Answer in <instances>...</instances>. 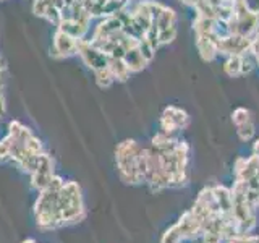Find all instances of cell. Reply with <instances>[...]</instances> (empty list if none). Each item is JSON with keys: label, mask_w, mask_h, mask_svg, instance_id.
Masks as SVG:
<instances>
[{"label": "cell", "mask_w": 259, "mask_h": 243, "mask_svg": "<svg viewBox=\"0 0 259 243\" xmlns=\"http://www.w3.org/2000/svg\"><path fill=\"white\" fill-rule=\"evenodd\" d=\"M202 232H204V225L199 221V217L190 209L178 219L177 224L165 230V233L160 238V243H182L185 240H193L199 237Z\"/></svg>", "instance_id": "cell-4"}, {"label": "cell", "mask_w": 259, "mask_h": 243, "mask_svg": "<svg viewBox=\"0 0 259 243\" xmlns=\"http://www.w3.org/2000/svg\"><path fill=\"white\" fill-rule=\"evenodd\" d=\"M76 43H78L76 37H73L71 34L62 29H57L54 36V55L62 59V57L76 54Z\"/></svg>", "instance_id": "cell-9"}, {"label": "cell", "mask_w": 259, "mask_h": 243, "mask_svg": "<svg viewBox=\"0 0 259 243\" xmlns=\"http://www.w3.org/2000/svg\"><path fill=\"white\" fill-rule=\"evenodd\" d=\"M229 243H259V235H240L229 240Z\"/></svg>", "instance_id": "cell-23"}, {"label": "cell", "mask_w": 259, "mask_h": 243, "mask_svg": "<svg viewBox=\"0 0 259 243\" xmlns=\"http://www.w3.org/2000/svg\"><path fill=\"white\" fill-rule=\"evenodd\" d=\"M259 177V157L249 156V157H240L235 164V180L249 183L251 180Z\"/></svg>", "instance_id": "cell-8"}, {"label": "cell", "mask_w": 259, "mask_h": 243, "mask_svg": "<svg viewBox=\"0 0 259 243\" xmlns=\"http://www.w3.org/2000/svg\"><path fill=\"white\" fill-rule=\"evenodd\" d=\"M248 120H253V115H251V112L245 107H238V109H235L232 112V122H233V125L235 127H238V125H243V124H246Z\"/></svg>", "instance_id": "cell-20"}, {"label": "cell", "mask_w": 259, "mask_h": 243, "mask_svg": "<svg viewBox=\"0 0 259 243\" xmlns=\"http://www.w3.org/2000/svg\"><path fill=\"white\" fill-rule=\"evenodd\" d=\"M253 154L254 156H259V140H256L253 144Z\"/></svg>", "instance_id": "cell-26"}, {"label": "cell", "mask_w": 259, "mask_h": 243, "mask_svg": "<svg viewBox=\"0 0 259 243\" xmlns=\"http://www.w3.org/2000/svg\"><path fill=\"white\" fill-rule=\"evenodd\" d=\"M180 2H183L185 5H190V7H194V5H196V2H198V0H180Z\"/></svg>", "instance_id": "cell-27"}, {"label": "cell", "mask_w": 259, "mask_h": 243, "mask_svg": "<svg viewBox=\"0 0 259 243\" xmlns=\"http://www.w3.org/2000/svg\"><path fill=\"white\" fill-rule=\"evenodd\" d=\"M10 159V156H8V148H7V144L4 143V140H0V164L5 160Z\"/></svg>", "instance_id": "cell-24"}, {"label": "cell", "mask_w": 259, "mask_h": 243, "mask_svg": "<svg viewBox=\"0 0 259 243\" xmlns=\"http://www.w3.org/2000/svg\"><path fill=\"white\" fill-rule=\"evenodd\" d=\"M154 23L157 24V29H164V28L172 26V24H177V13H175V10H172V8H168V7H164V10L160 12L159 18Z\"/></svg>", "instance_id": "cell-15"}, {"label": "cell", "mask_w": 259, "mask_h": 243, "mask_svg": "<svg viewBox=\"0 0 259 243\" xmlns=\"http://www.w3.org/2000/svg\"><path fill=\"white\" fill-rule=\"evenodd\" d=\"M128 0H105L104 2V16H113L118 12L125 10Z\"/></svg>", "instance_id": "cell-18"}, {"label": "cell", "mask_w": 259, "mask_h": 243, "mask_svg": "<svg viewBox=\"0 0 259 243\" xmlns=\"http://www.w3.org/2000/svg\"><path fill=\"white\" fill-rule=\"evenodd\" d=\"M138 51L141 52L143 59L148 62V63L154 59V55H156V49H154L151 44L146 43L144 39H140V44H138Z\"/></svg>", "instance_id": "cell-22"}, {"label": "cell", "mask_w": 259, "mask_h": 243, "mask_svg": "<svg viewBox=\"0 0 259 243\" xmlns=\"http://www.w3.org/2000/svg\"><path fill=\"white\" fill-rule=\"evenodd\" d=\"M32 213L36 225L46 232L79 224L88 214L81 186L73 180L65 182L62 177L54 175L51 183L39 191Z\"/></svg>", "instance_id": "cell-1"}, {"label": "cell", "mask_w": 259, "mask_h": 243, "mask_svg": "<svg viewBox=\"0 0 259 243\" xmlns=\"http://www.w3.org/2000/svg\"><path fill=\"white\" fill-rule=\"evenodd\" d=\"M257 65H259V62H257Z\"/></svg>", "instance_id": "cell-29"}, {"label": "cell", "mask_w": 259, "mask_h": 243, "mask_svg": "<svg viewBox=\"0 0 259 243\" xmlns=\"http://www.w3.org/2000/svg\"><path fill=\"white\" fill-rule=\"evenodd\" d=\"M76 52L81 55V59L84 60V63L89 68L96 70H102V68H109V60L110 57L99 51L97 47H94L91 43H88L84 39H78L76 43Z\"/></svg>", "instance_id": "cell-7"}, {"label": "cell", "mask_w": 259, "mask_h": 243, "mask_svg": "<svg viewBox=\"0 0 259 243\" xmlns=\"http://www.w3.org/2000/svg\"><path fill=\"white\" fill-rule=\"evenodd\" d=\"M232 193V214L237 224L238 237L240 235H249L254 230V227L257 224L256 217V206L249 201L246 194V185L235 180L233 186L230 188Z\"/></svg>", "instance_id": "cell-2"}, {"label": "cell", "mask_w": 259, "mask_h": 243, "mask_svg": "<svg viewBox=\"0 0 259 243\" xmlns=\"http://www.w3.org/2000/svg\"><path fill=\"white\" fill-rule=\"evenodd\" d=\"M96 83L99 88H109L113 81H115V78H113L112 71L109 68H102V70H96Z\"/></svg>", "instance_id": "cell-19"}, {"label": "cell", "mask_w": 259, "mask_h": 243, "mask_svg": "<svg viewBox=\"0 0 259 243\" xmlns=\"http://www.w3.org/2000/svg\"><path fill=\"white\" fill-rule=\"evenodd\" d=\"M224 71L232 78H237L241 75V60L240 55H229L224 62Z\"/></svg>", "instance_id": "cell-14"}, {"label": "cell", "mask_w": 259, "mask_h": 243, "mask_svg": "<svg viewBox=\"0 0 259 243\" xmlns=\"http://www.w3.org/2000/svg\"><path fill=\"white\" fill-rule=\"evenodd\" d=\"M190 125V115L183 109L177 107V105H168L164 109L160 117V130L162 133L168 136H174L177 132L185 130Z\"/></svg>", "instance_id": "cell-6"}, {"label": "cell", "mask_w": 259, "mask_h": 243, "mask_svg": "<svg viewBox=\"0 0 259 243\" xmlns=\"http://www.w3.org/2000/svg\"><path fill=\"white\" fill-rule=\"evenodd\" d=\"M196 49L204 62H212L219 55L214 34H196Z\"/></svg>", "instance_id": "cell-10"}, {"label": "cell", "mask_w": 259, "mask_h": 243, "mask_svg": "<svg viewBox=\"0 0 259 243\" xmlns=\"http://www.w3.org/2000/svg\"><path fill=\"white\" fill-rule=\"evenodd\" d=\"M109 70L112 71L113 78L118 79V81H126L130 73H132L125 65L123 59H110L109 60Z\"/></svg>", "instance_id": "cell-13"}, {"label": "cell", "mask_w": 259, "mask_h": 243, "mask_svg": "<svg viewBox=\"0 0 259 243\" xmlns=\"http://www.w3.org/2000/svg\"><path fill=\"white\" fill-rule=\"evenodd\" d=\"M237 135L241 141H251L256 135V125H254V120H248L246 124L238 125L237 127Z\"/></svg>", "instance_id": "cell-16"}, {"label": "cell", "mask_w": 259, "mask_h": 243, "mask_svg": "<svg viewBox=\"0 0 259 243\" xmlns=\"http://www.w3.org/2000/svg\"><path fill=\"white\" fill-rule=\"evenodd\" d=\"M55 162L52 159V156H49L47 152H42L40 156L37 157V162L32 172L29 174L31 178V186L34 188L37 193L42 191L46 186L51 183L52 177L55 175Z\"/></svg>", "instance_id": "cell-5"}, {"label": "cell", "mask_w": 259, "mask_h": 243, "mask_svg": "<svg viewBox=\"0 0 259 243\" xmlns=\"http://www.w3.org/2000/svg\"><path fill=\"white\" fill-rule=\"evenodd\" d=\"M177 32H178L177 24H172V26L164 28V29H159V43H160V46L174 43V39L177 37Z\"/></svg>", "instance_id": "cell-21"}, {"label": "cell", "mask_w": 259, "mask_h": 243, "mask_svg": "<svg viewBox=\"0 0 259 243\" xmlns=\"http://www.w3.org/2000/svg\"><path fill=\"white\" fill-rule=\"evenodd\" d=\"M240 60H241V75H248V73L253 71L257 65V59H256V55L251 52V49L240 55Z\"/></svg>", "instance_id": "cell-17"}, {"label": "cell", "mask_w": 259, "mask_h": 243, "mask_svg": "<svg viewBox=\"0 0 259 243\" xmlns=\"http://www.w3.org/2000/svg\"><path fill=\"white\" fill-rule=\"evenodd\" d=\"M214 24L215 20L196 15V18L193 20V29L196 34H214Z\"/></svg>", "instance_id": "cell-12"}, {"label": "cell", "mask_w": 259, "mask_h": 243, "mask_svg": "<svg viewBox=\"0 0 259 243\" xmlns=\"http://www.w3.org/2000/svg\"><path fill=\"white\" fill-rule=\"evenodd\" d=\"M21 243H39V241L34 240V238H26V240H23Z\"/></svg>", "instance_id": "cell-28"}, {"label": "cell", "mask_w": 259, "mask_h": 243, "mask_svg": "<svg viewBox=\"0 0 259 243\" xmlns=\"http://www.w3.org/2000/svg\"><path fill=\"white\" fill-rule=\"evenodd\" d=\"M140 144L135 140H125L117 144L115 148V162L120 180L126 185L143 183L140 172H138V156H140Z\"/></svg>", "instance_id": "cell-3"}, {"label": "cell", "mask_w": 259, "mask_h": 243, "mask_svg": "<svg viewBox=\"0 0 259 243\" xmlns=\"http://www.w3.org/2000/svg\"><path fill=\"white\" fill-rule=\"evenodd\" d=\"M7 112V104H5V97L2 93V88H0V117H4Z\"/></svg>", "instance_id": "cell-25"}, {"label": "cell", "mask_w": 259, "mask_h": 243, "mask_svg": "<svg viewBox=\"0 0 259 243\" xmlns=\"http://www.w3.org/2000/svg\"><path fill=\"white\" fill-rule=\"evenodd\" d=\"M123 62H125V65L128 67L130 71H141V70L146 67V65H148V62H146V60L143 59L141 52L138 51V47H136V49H132V51H126V52H125Z\"/></svg>", "instance_id": "cell-11"}]
</instances>
